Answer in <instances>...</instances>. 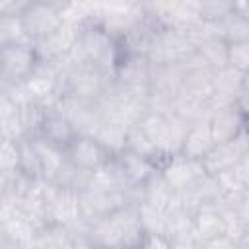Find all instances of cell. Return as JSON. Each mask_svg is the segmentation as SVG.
Wrapping results in <instances>:
<instances>
[{
  "instance_id": "6da1fadb",
  "label": "cell",
  "mask_w": 249,
  "mask_h": 249,
  "mask_svg": "<svg viewBox=\"0 0 249 249\" xmlns=\"http://www.w3.org/2000/svg\"><path fill=\"white\" fill-rule=\"evenodd\" d=\"M142 235L144 230L136 204H126L89 224L86 230L89 249H138Z\"/></svg>"
},
{
  "instance_id": "7a4b0ae2",
  "label": "cell",
  "mask_w": 249,
  "mask_h": 249,
  "mask_svg": "<svg viewBox=\"0 0 249 249\" xmlns=\"http://www.w3.org/2000/svg\"><path fill=\"white\" fill-rule=\"evenodd\" d=\"M74 54L84 62L99 68L101 72L113 76V68L119 60V41L93 18H89L78 25Z\"/></svg>"
},
{
  "instance_id": "3957f363",
  "label": "cell",
  "mask_w": 249,
  "mask_h": 249,
  "mask_svg": "<svg viewBox=\"0 0 249 249\" xmlns=\"http://www.w3.org/2000/svg\"><path fill=\"white\" fill-rule=\"evenodd\" d=\"M111 161H113L115 171L123 183V189L130 195L132 202L138 204L140 189L160 171L158 165L152 160H148L136 152H130V150H123L121 154L113 156Z\"/></svg>"
},
{
  "instance_id": "277c9868",
  "label": "cell",
  "mask_w": 249,
  "mask_h": 249,
  "mask_svg": "<svg viewBox=\"0 0 249 249\" xmlns=\"http://www.w3.org/2000/svg\"><path fill=\"white\" fill-rule=\"evenodd\" d=\"M21 23L29 43H41L58 31L64 23L62 2H27L21 12Z\"/></svg>"
},
{
  "instance_id": "5b68a950",
  "label": "cell",
  "mask_w": 249,
  "mask_h": 249,
  "mask_svg": "<svg viewBox=\"0 0 249 249\" xmlns=\"http://www.w3.org/2000/svg\"><path fill=\"white\" fill-rule=\"evenodd\" d=\"M152 64L148 56L136 53H124L119 47V60L113 68V84L130 93H148Z\"/></svg>"
},
{
  "instance_id": "8992f818",
  "label": "cell",
  "mask_w": 249,
  "mask_h": 249,
  "mask_svg": "<svg viewBox=\"0 0 249 249\" xmlns=\"http://www.w3.org/2000/svg\"><path fill=\"white\" fill-rule=\"evenodd\" d=\"M39 56L33 43H18L0 49V78L8 86L23 84L33 68L37 66Z\"/></svg>"
},
{
  "instance_id": "52a82bcc",
  "label": "cell",
  "mask_w": 249,
  "mask_h": 249,
  "mask_svg": "<svg viewBox=\"0 0 249 249\" xmlns=\"http://www.w3.org/2000/svg\"><path fill=\"white\" fill-rule=\"evenodd\" d=\"M134 204L126 191H97V189H84L80 193V214L86 226L97 222L99 218L109 216L111 212Z\"/></svg>"
},
{
  "instance_id": "ba28073f",
  "label": "cell",
  "mask_w": 249,
  "mask_h": 249,
  "mask_svg": "<svg viewBox=\"0 0 249 249\" xmlns=\"http://www.w3.org/2000/svg\"><path fill=\"white\" fill-rule=\"evenodd\" d=\"M206 169L202 165V161L198 160H191L185 156H173L169 158L161 167H160V177L163 179V183L175 193L181 195L187 189H191L193 185H196L198 181H202L206 177Z\"/></svg>"
},
{
  "instance_id": "9c48e42d",
  "label": "cell",
  "mask_w": 249,
  "mask_h": 249,
  "mask_svg": "<svg viewBox=\"0 0 249 249\" xmlns=\"http://www.w3.org/2000/svg\"><path fill=\"white\" fill-rule=\"evenodd\" d=\"M54 107L70 121L78 136H93L97 126L103 123L101 111L93 101H84V99L66 95V97H60Z\"/></svg>"
},
{
  "instance_id": "30bf717a",
  "label": "cell",
  "mask_w": 249,
  "mask_h": 249,
  "mask_svg": "<svg viewBox=\"0 0 249 249\" xmlns=\"http://www.w3.org/2000/svg\"><path fill=\"white\" fill-rule=\"evenodd\" d=\"M247 156H249V140H247V130H245L230 142L214 144V148L202 160V165L208 175H218Z\"/></svg>"
},
{
  "instance_id": "8fae6325",
  "label": "cell",
  "mask_w": 249,
  "mask_h": 249,
  "mask_svg": "<svg viewBox=\"0 0 249 249\" xmlns=\"http://www.w3.org/2000/svg\"><path fill=\"white\" fill-rule=\"evenodd\" d=\"M206 123L214 138V144H222L237 138L241 132L247 130V113L239 111L235 105H226L212 111Z\"/></svg>"
},
{
  "instance_id": "7c38bea8",
  "label": "cell",
  "mask_w": 249,
  "mask_h": 249,
  "mask_svg": "<svg viewBox=\"0 0 249 249\" xmlns=\"http://www.w3.org/2000/svg\"><path fill=\"white\" fill-rule=\"evenodd\" d=\"M64 156L72 165L88 173L103 167L111 160V156L99 146L93 136H76L72 144L64 150Z\"/></svg>"
},
{
  "instance_id": "4fadbf2b",
  "label": "cell",
  "mask_w": 249,
  "mask_h": 249,
  "mask_svg": "<svg viewBox=\"0 0 249 249\" xmlns=\"http://www.w3.org/2000/svg\"><path fill=\"white\" fill-rule=\"evenodd\" d=\"M33 249H89L86 235L58 224H45L35 239Z\"/></svg>"
},
{
  "instance_id": "5bb4252c",
  "label": "cell",
  "mask_w": 249,
  "mask_h": 249,
  "mask_svg": "<svg viewBox=\"0 0 249 249\" xmlns=\"http://www.w3.org/2000/svg\"><path fill=\"white\" fill-rule=\"evenodd\" d=\"M78 134H76L74 126L70 124V121L56 107H49L37 138H41L47 144H51V146H54V148H58V150L64 152L72 144V140Z\"/></svg>"
},
{
  "instance_id": "9a60e30c",
  "label": "cell",
  "mask_w": 249,
  "mask_h": 249,
  "mask_svg": "<svg viewBox=\"0 0 249 249\" xmlns=\"http://www.w3.org/2000/svg\"><path fill=\"white\" fill-rule=\"evenodd\" d=\"M0 228H2V235H4L6 241H10L14 245H19L23 249H33L35 247V239H37V233L41 230L35 222H31L21 212V208L18 212L2 218Z\"/></svg>"
},
{
  "instance_id": "2e32d148",
  "label": "cell",
  "mask_w": 249,
  "mask_h": 249,
  "mask_svg": "<svg viewBox=\"0 0 249 249\" xmlns=\"http://www.w3.org/2000/svg\"><path fill=\"white\" fill-rule=\"evenodd\" d=\"M191 218H193V233L198 243L226 235V220L218 206H214V204L202 206V208L195 210L191 214Z\"/></svg>"
},
{
  "instance_id": "e0dca14e",
  "label": "cell",
  "mask_w": 249,
  "mask_h": 249,
  "mask_svg": "<svg viewBox=\"0 0 249 249\" xmlns=\"http://www.w3.org/2000/svg\"><path fill=\"white\" fill-rule=\"evenodd\" d=\"M212 148H214V138L210 134L208 123H195L185 132V138L181 142L179 156H185V158L202 161Z\"/></svg>"
},
{
  "instance_id": "ac0fdd59",
  "label": "cell",
  "mask_w": 249,
  "mask_h": 249,
  "mask_svg": "<svg viewBox=\"0 0 249 249\" xmlns=\"http://www.w3.org/2000/svg\"><path fill=\"white\" fill-rule=\"evenodd\" d=\"M195 53L212 72L228 66V43L220 35H216V31L202 37L195 45Z\"/></svg>"
},
{
  "instance_id": "d6986e66",
  "label": "cell",
  "mask_w": 249,
  "mask_h": 249,
  "mask_svg": "<svg viewBox=\"0 0 249 249\" xmlns=\"http://www.w3.org/2000/svg\"><path fill=\"white\" fill-rule=\"evenodd\" d=\"M128 124L117 123V121H103L93 138L99 142V146L113 158L117 154H121L123 150H126V140H128Z\"/></svg>"
},
{
  "instance_id": "ffe728a7",
  "label": "cell",
  "mask_w": 249,
  "mask_h": 249,
  "mask_svg": "<svg viewBox=\"0 0 249 249\" xmlns=\"http://www.w3.org/2000/svg\"><path fill=\"white\" fill-rule=\"evenodd\" d=\"M47 111H49V107L43 103H37V101H25V103L18 105V121L21 124L25 138H35L39 134Z\"/></svg>"
},
{
  "instance_id": "44dd1931",
  "label": "cell",
  "mask_w": 249,
  "mask_h": 249,
  "mask_svg": "<svg viewBox=\"0 0 249 249\" xmlns=\"http://www.w3.org/2000/svg\"><path fill=\"white\" fill-rule=\"evenodd\" d=\"M216 35H220L228 45L231 43H249V18L230 14L220 23L214 25Z\"/></svg>"
},
{
  "instance_id": "7402d4cb",
  "label": "cell",
  "mask_w": 249,
  "mask_h": 249,
  "mask_svg": "<svg viewBox=\"0 0 249 249\" xmlns=\"http://www.w3.org/2000/svg\"><path fill=\"white\" fill-rule=\"evenodd\" d=\"M31 140L35 142V148H37V154H39V160H41L43 179L49 181V183H53L54 177H56V173H58V169H60L62 163L66 161V156H64L62 150H58V148L47 144L45 140H41V138H37V136L31 138Z\"/></svg>"
},
{
  "instance_id": "603a6c76",
  "label": "cell",
  "mask_w": 249,
  "mask_h": 249,
  "mask_svg": "<svg viewBox=\"0 0 249 249\" xmlns=\"http://www.w3.org/2000/svg\"><path fill=\"white\" fill-rule=\"evenodd\" d=\"M21 175L29 177L31 181L43 179V167L41 160L35 148V142L31 138H19V169Z\"/></svg>"
},
{
  "instance_id": "cb8c5ba5",
  "label": "cell",
  "mask_w": 249,
  "mask_h": 249,
  "mask_svg": "<svg viewBox=\"0 0 249 249\" xmlns=\"http://www.w3.org/2000/svg\"><path fill=\"white\" fill-rule=\"evenodd\" d=\"M18 43H29L25 37L21 16H0V49Z\"/></svg>"
},
{
  "instance_id": "d4e9b609",
  "label": "cell",
  "mask_w": 249,
  "mask_h": 249,
  "mask_svg": "<svg viewBox=\"0 0 249 249\" xmlns=\"http://www.w3.org/2000/svg\"><path fill=\"white\" fill-rule=\"evenodd\" d=\"M231 14V0H202L198 2L200 21L216 25Z\"/></svg>"
},
{
  "instance_id": "484cf974",
  "label": "cell",
  "mask_w": 249,
  "mask_h": 249,
  "mask_svg": "<svg viewBox=\"0 0 249 249\" xmlns=\"http://www.w3.org/2000/svg\"><path fill=\"white\" fill-rule=\"evenodd\" d=\"M19 169V140H0V171L14 175Z\"/></svg>"
},
{
  "instance_id": "4316f807",
  "label": "cell",
  "mask_w": 249,
  "mask_h": 249,
  "mask_svg": "<svg viewBox=\"0 0 249 249\" xmlns=\"http://www.w3.org/2000/svg\"><path fill=\"white\" fill-rule=\"evenodd\" d=\"M228 68L239 74H249V43L228 45Z\"/></svg>"
},
{
  "instance_id": "83f0119b",
  "label": "cell",
  "mask_w": 249,
  "mask_h": 249,
  "mask_svg": "<svg viewBox=\"0 0 249 249\" xmlns=\"http://www.w3.org/2000/svg\"><path fill=\"white\" fill-rule=\"evenodd\" d=\"M138 249H173V245L163 233H148V231H144Z\"/></svg>"
},
{
  "instance_id": "f1b7e54d",
  "label": "cell",
  "mask_w": 249,
  "mask_h": 249,
  "mask_svg": "<svg viewBox=\"0 0 249 249\" xmlns=\"http://www.w3.org/2000/svg\"><path fill=\"white\" fill-rule=\"evenodd\" d=\"M196 249H239V247H237V243L233 239H230L228 235H222V237H216V239H208V241L198 243Z\"/></svg>"
},
{
  "instance_id": "f546056e",
  "label": "cell",
  "mask_w": 249,
  "mask_h": 249,
  "mask_svg": "<svg viewBox=\"0 0 249 249\" xmlns=\"http://www.w3.org/2000/svg\"><path fill=\"white\" fill-rule=\"evenodd\" d=\"M16 113H18V105L12 101V97L6 93H0V119L14 117Z\"/></svg>"
},
{
  "instance_id": "4dcf8cb0",
  "label": "cell",
  "mask_w": 249,
  "mask_h": 249,
  "mask_svg": "<svg viewBox=\"0 0 249 249\" xmlns=\"http://www.w3.org/2000/svg\"><path fill=\"white\" fill-rule=\"evenodd\" d=\"M10 177L12 175H6V173H2L0 171V200L8 195V191H10Z\"/></svg>"
},
{
  "instance_id": "1f68e13d",
  "label": "cell",
  "mask_w": 249,
  "mask_h": 249,
  "mask_svg": "<svg viewBox=\"0 0 249 249\" xmlns=\"http://www.w3.org/2000/svg\"><path fill=\"white\" fill-rule=\"evenodd\" d=\"M4 243V235H2V228H0V245Z\"/></svg>"
}]
</instances>
